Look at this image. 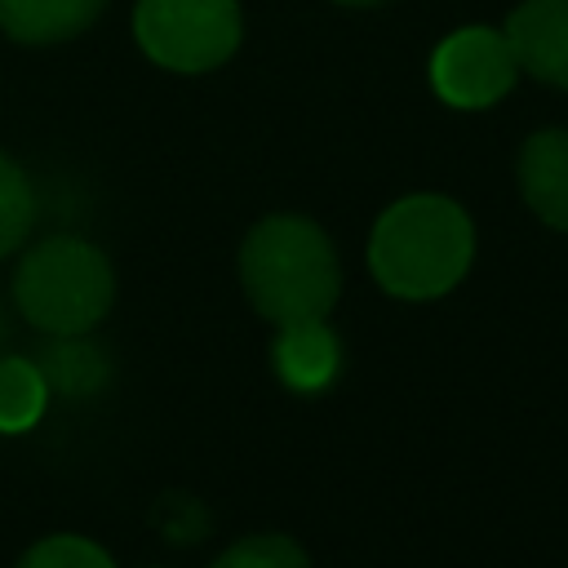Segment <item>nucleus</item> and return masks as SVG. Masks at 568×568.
Listing matches in <instances>:
<instances>
[{"label":"nucleus","instance_id":"obj_1","mask_svg":"<svg viewBox=\"0 0 568 568\" xmlns=\"http://www.w3.org/2000/svg\"><path fill=\"white\" fill-rule=\"evenodd\" d=\"M475 257V226L466 209L448 195H404L395 200L368 240L373 280L408 302L439 297L462 284Z\"/></svg>","mask_w":568,"mask_h":568},{"label":"nucleus","instance_id":"obj_2","mask_svg":"<svg viewBox=\"0 0 568 568\" xmlns=\"http://www.w3.org/2000/svg\"><path fill=\"white\" fill-rule=\"evenodd\" d=\"M240 280L257 315L271 324L324 320L342 293L328 235L297 213L262 217L240 244Z\"/></svg>","mask_w":568,"mask_h":568},{"label":"nucleus","instance_id":"obj_3","mask_svg":"<svg viewBox=\"0 0 568 568\" xmlns=\"http://www.w3.org/2000/svg\"><path fill=\"white\" fill-rule=\"evenodd\" d=\"M13 297L22 320L40 333H89L111 311L115 271L98 244L80 235H49L22 253Z\"/></svg>","mask_w":568,"mask_h":568},{"label":"nucleus","instance_id":"obj_4","mask_svg":"<svg viewBox=\"0 0 568 568\" xmlns=\"http://www.w3.org/2000/svg\"><path fill=\"white\" fill-rule=\"evenodd\" d=\"M240 4L235 0H138L133 36L142 53L169 71L195 75L222 67L240 49Z\"/></svg>","mask_w":568,"mask_h":568},{"label":"nucleus","instance_id":"obj_5","mask_svg":"<svg viewBox=\"0 0 568 568\" xmlns=\"http://www.w3.org/2000/svg\"><path fill=\"white\" fill-rule=\"evenodd\" d=\"M519 62L506 31L457 27L430 53V89L457 111H484L515 89Z\"/></svg>","mask_w":568,"mask_h":568},{"label":"nucleus","instance_id":"obj_6","mask_svg":"<svg viewBox=\"0 0 568 568\" xmlns=\"http://www.w3.org/2000/svg\"><path fill=\"white\" fill-rule=\"evenodd\" d=\"M519 71L568 93V0H524L506 18Z\"/></svg>","mask_w":568,"mask_h":568},{"label":"nucleus","instance_id":"obj_7","mask_svg":"<svg viewBox=\"0 0 568 568\" xmlns=\"http://www.w3.org/2000/svg\"><path fill=\"white\" fill-rule=\"evenodd\" d=\"M519 191L546 226L568 231V129H541L524 142Z\"/></svg>","mask_w":568,"mask_h":568},{"label":"nucleus","instance_id":"obj_8","mask_svg":"<svg viewBox=\"0 0 568 568\" xmlns=\"http://www.w3.org/2000/svg\"><path fill=\"white\" fill-rule=\"evenodd\" d=\"M342 368V346L333 337V328L324 320H297V324H280L275 337V373L288 390L297 395H315L324 390Z\"/></svg>","mask_w":568,"mask_h":568},{"label":"nucleus","instance_id":"obj_9","mask_svg":"<svg viewBox=\"0 0 568 568\" xmlns=\"http://www.w3.org/2000/svg\"><path fill=\"white\" fill-rule=\"evenodd\" d=\"M36 368L44 373L49 395L62 399H89L111 382V355L89 342V333H49L36 351Z\"/></svg>","mask_w":568,"mask_h":568},{"label":"nucleus","instance_id":"obj_10","mask_svg":"<svg viewBox=\"0 0 568 568\" xmlns=\"http://www.w3.org/2000/svg\"><path fill=\"white\" fill-rule=\"evenodd\" d=\"M106 0H0V31L18 44H58L98 22Z\"/></svg>","mask_w":568,"mask_h":568},{"label":"nucleus","instance_id":"obj_11","mask_svg":"<svg viewBox=\"0 0 568 568\" xmlns=\"http://www.w3.org/2000/svg\"><path fill=\"white\" fill-rule=\"evenodd\" d=\"M44 408H49V386L36 359L0 355V430L22 435L44 417Z\"/></svg>","mask_w":568,"mask_h":568},{"label":"nucleus","instance_id":"obj_12","mask_svg":"<svg viewBox=\"0 0 568 568\" xmlns=\"http://www.w3.org/2000/svg\"><path fill=\"white\" fill-rule=\"evenodd\" d=\"M36 222V191L27 173L0 151V257H9Z\"/></svg>","mask_w":568,"mask_h":568},{"label":"nucleus","instance_id":"obj_13","mask_svg":"<svg viewBox=\"0 0 568 568\" xmlns=\"http://www.w3.org/2000/svg\"><path fill=\"white\" fill-rule=\"evenodd\" d=\"M213 568H311L306 550L284 532H253L217 555Z\"/></svg>","mask_w":568,"mask_h":568},{"label":"nucleus","instance_id":"obj_14","mask_svg":"<svg viewBox=\"0 0 568 568\" xmlns=\"http://www.w3.org/2000/svg\"><path fill=\"white\" fill-rule=\"evenodd\" d=\"M18 568H115V564L98 541L75 537V532H53V537L36 541L18 559Z\"/></svg>","mask_w":568,"mask_h":568},{"label":"nucleus","instance_id":"obj_15","mask_svg":"<svg viewBox=\"0 0 568 568\" xmlns=\"http://www.w3.org/2000/svg\"><path fill=\"white\" fill-rule=\"evenodd\" d=\"M4 337H9V315H4V306H0V346H4Z\"/></svg>","mask_w":568,"mask_h":568},{"label":"nucleus","instance_id":"obj_16","mask_svg":"<svg viewBox=\"0 0 568 568\" xmlns=\"http://www.w3.org/2000/svg\"><path fill=\"white\" fill-rule=\"evenodd\" d=\"M337 4H351V9H364V4H382V0H337Z\"/></svg>","mask_w":568,"mask_h":568}]
</instances>
